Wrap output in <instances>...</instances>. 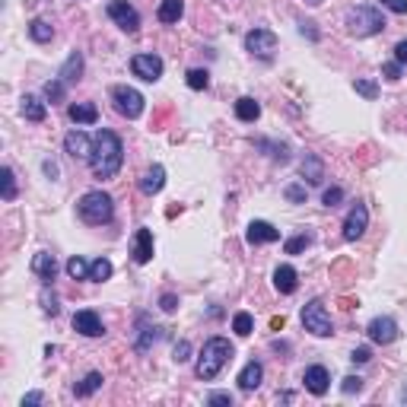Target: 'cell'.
Returning <instances> with one entry per match:
<instances>
[{"mask_svg":"<svg viewBox=\"0 0 407 407\" xmlns=\"http://www.w3.org/2000/svg\"><path fill=\"white\" fill-rule=\"evenodd\" d=\"M125 163V146H121V137L115 131H99L96 134V146H92V175L96 179H115L118 169Z\"/></svg>","mask_w":407,"mask_h":407,"instance_id":"obj_1","label":"cell"},{"mask_svg":"<svg viewBox=\"0 0 407 407\" xmlns=\"http://www.w3.org/2000/svg\"><path fill=\"white\" fill-rule=\"evenodd\" d=\"M229 359H233V344H229L226 338H210L207 344H204V350H200L198 369H194V373H198V379L214 382Z\"/></svg>","mask_w":407,"mask_h":407,"instance_id":"obj_2","label":"cell"},{"mask_svg":"<svg viewBox=\"0 0 407 407\" xmlns=\"http://www.w3.org/2000/svg\"><path fill=\"white\" fill-rule=\"evenodd\" d=\"M76 214L90 226H102V223H111V216H115V200L105 191H86L76 204Z\"/></svg>","mask_w":407,"mask_h":407,"instance_id":"obj_3","label":"cell"},{"mask_svg":"<svg viewBox=\"0 0 407 407\" xmlns=\"http://www.w3.org/2000/svg\"><path fill=\"white\" fill-rule=\"evenodd\" d=\"M347 29H350V35H357V39H369V35L382 32L385 29V16H382V10L375 7H353L350 13H347Z\"/></svg>","mask_w":407,"mask_h":407,"instance_id":"obj_4","label":"cell"},{"mask_svg":"<svg viewBox=\"0 0 407 407\" xmlns=\"http://www.w3.org/2000/svg\"><path fill=\"white\" fill-rule=\"evenodd\" d=\"M303 328L315 338H331L334 334V322H331V312L324 309L322 299H312V303L303 305Z\"/></svg>","mask_w":407,"mask_h":407,"instance_id":"obj_5","label":"cell"},{"mask_svg":"<svg viewBox=\"0 0 407 407\" xmlns=\"http://www.w3.org/2000/svg\"><path fill=\"white\" fill-rule=\"evenodd\" d=\"M111 102L125 118H140L144 115V96L134 86H111Z\"/></svg>","mask_w":407,"mask_h":407,"instance_id":"obj_6","label":"cell"},{"mask_svg":"<svg viewBox=\"0 0 407 407\" xmlns=\"http://www.w3.org/2000/svg\"><path fill=\"white\" fill-rule=\"evenodd\" d=\"M245 51H251L255 57H274L277 51V35L270 29H251L245 35Z\"/></svg>","mask_w":407,"mask_h":407,"instance_id":"obj_7","label":"cell"},{"mask_svg":"<svg viewBox=\"0 0 407 407\" xmlns=\"http://www.w3.org/2000/svg\"><path fill=\"white\" fill-rule=\"evenodd\" d=\"M109 16L121 29H125L127 35H134L140 29V13L131 7V4H127V0H111V4H109Z\"/></svg>","mask_w":407,"mask_h":407,"instance_id":"obj_8","label":"cell"},{"mask_svg":"<svg viewBox=\"0 0 407 407\" xmlns=\"http://www.w3.org/2000/svg\"><path fill=\"white\" fill-rule=\"evenodd\" d=\"M131 70H134V76L146 80V83H156L159 76H163V57L159 55H134Z\"/></svg>","mask_w":407,"mask_h":407,"instance_id":"obj_9","label":"cell"},{"mask_svg":"<svg viewBox=\"0 0 407 407\" xmlns=\"http://www.w3.org/2000/svg\"><path fill=\"white\" fill-rule=\"evenodd\" d=\"M366 334H369V340H373V344H394V340H398V322H394V318H373V322H369V328H366Z\"/></svg>","mask_w":407,"mask_h":407,"instance_id":"obj_10","label":"cell"},{"mask_svg":"<svg viewBox=\"0 0 407 407\" xmlns=\"http://www.w3.org/2000/svg\"><path fill=\"white\" fill-rule=\"evenodd\" d=\"M366 226H369V210H366V204H353L347 220H344V239L357 242L359 235L366 233Z\"/></svg>","mask_w":407,"mask_h":407,"instance_id":"obj_11","label":"cell"},{"mask_svg":"<svg viewBox=\"0 0 407 407\" xmlns=\"http://www.w3.org/2000/svg\"><path fill=\"white\" fill-rule=\"evenodd\" d=\"M74 331H80L83 338H102L105 324H102V318H99L92 309H80L74 315Z\"/></svg>","mask_w":407,"mask_h":407,"instance_id":"obj_12","label":"cell"},{"mask_svg":"<svg viewBox=\"0 0 407 407\" xmlns=\"http://www.w3.org/2000/svg\"><path fill=\"white\" fill-rule=\"evenodd\" d=\"M92 146H96V140H90L83 131H70L64 137V150L70 159H92Z\"/></svg>","mask_w":407,"mask_h":407,"instance_id":"obj_13","label":"cell"},{"mask_svg":"<svg viewBox=\"0 0 407 407\" xmlns=\"http://www.w3.org/2000/svg\"><path fill=\"white\" fill-rule=\"evenodd\" d=\"M245 239H249V245H268V242L280 239V229H274L270 223H264V220H251Z\"/></svg>","mask_w":407,"mask_h":407,"instance_id":"obj_14","label":"cell"},{"mask_svg":"<svg viewBox=\"0 0 407 407\" xmlns=\"http://www.w3.org/2000/svg\"><path fill=\"white\" fill-rule=\"evenodd\" d=\"M303 382H305V388H309L312 394H324V392H328V385H331V375H328L324 366H309L305 375H303Z\"/></svg>","mask_w":407,"mask_h":407,"instance_id":"obj_15","label":"cell"},{"mask_svg":"<svg viewBox=\"0 0 407 407\" xmlns=\"http://www.w3.org/2000/svg\"><path fill=\"white\" fill-rule=\"evenodd\" d=\"M131 255H134V261H137V264H146L153 258V233H150V229H137V233H134Z\"/></svg>","mask_w":407,"mask_h":407,"instance_id":"obj_16","label":"cell"},{"mask_svg":"<svg viewBox=\"0 0 407 407\" xmlns=\"http://www.w3.org/2000/svg\"><path fill=\"white\" fill-rule=\"evenodd\" d=\"M32 274L39 277V280H45V283L55 280V274H57V261H55V255H48V251H39V255L32 258Z\"/></svg>","mask_w":407,"mask_h":407,"instance_id":"obj_17","label":"cell"},{"mask_svg":"<svg viewBox=\"0 0 407 407\" xmlns=\"http://www.w3.org/2000/svg\"><path fill=\"white\" fill-rule=\"evenodd\" d=\"M296 283H299L296 268H290V264H280V268L274 270V287L283 293V296H290V293H296Z\"/></svg>","mask_w":407,"mask_h":407,"instance_id":"obj_18","label":"cell"},{"mask_svg":"<svg viewBox=\"0 0 407 407\" xmlns=\"http://www.w3.org/2000/svg\"><path fill=\"white\" fill-rule=\"evenodd\" d=\"M80 76H83V55H80V51H70V57L64 61V67L57 70V80H64V83L70 86V83H76Z\"/></svg>","mask_w":407,"mask_h":407,"instance_id":"obj_19","label":"cell"},{"mask_svg":"<svg viewBox=\"0 0 407 407\" xmlns=\"http://www.w3.org/2000/svg\"><path fill=\"white\" fill-rule=\"evenodd\" d=\"M261 379H264L261 363L251 359V363H245V369L239 373V388H242V392H255V388L261 385Z\"/></svg>","mask_w":407,"mask_h":407,"instance_id":"obj_20","label":"cell"},{"mask_svg":"<svg viewBox=\"0 0 407 407\" xmlns=\"http://www.w3.org/2000/svg\"><path fill=\"white\" fill-rule=\"evenodd\" d=\"M163 185H166V169L163 166H150L144 172V179H140V191L144 194H159Z\"/></svg>","mask_w":407,"mask_h":407,"instance_id":"obj_21","label":"cell"},{"mask_svg":"<svg viewBox=\"0 0 407 407\" xmlns=\"http://www.w3.org/2000/svg\"><path fill=\"white\" fill-rule=\"evenodd\" d=\"M70 121H76V125H96L99 121V109L92 102H74L67 109Z\"/></svg>","mask_w":407,"mask_h":407,"instance_id":"obj_22","label":"cell"},{"mask_svg":"<svg viewBox=\"0 0 407 407\" xmlns=\"http://www.w3.org/2000/svg\"><path fill=\"white\" fill-rule=\"evenodd\" d=\"M181 13H185V0H163V4H159V10H156L159 22H166V26L179 22Z\"/></svg>","mask_w":407,"mask_h":407,"instance_id":"obj_23","label":"cell"},{"mask_svg":"<svg viewBox=\"0 0 407 407\" xmlns=\"http://www.w3.org/2000/svg\"><path fill=\"white\" fill-rule=\"evenodd\" d=\"M22 115H26V121H32V125H42L45 121V102H39L35 96H22Z\"/></svg>","mask_w":407,"mask_h":407,"instance_id":"obj_24","label":"cell"},{"mask_svg":"<svg viewBox=\"0 0 407 407\" xmlns=\"http://www.w3.org/2000/svg\"><path fill=\"white\" fill-rule=\"evenodd\" d=\"M258 115H261V105H258L255 99H239V102H235V118H239V121L251 125V121H258Z\"/></svg>","mask_w":407,"mask_h":407,"instance_id":"obj_25","label":"cell"},{"mask_svg":"<svg viewBox=\"0 0 407 407\" xmlns=\"http://www.w3.org/2000/svg\"><path fill=\"white\" fill-rule=\"evenodd\" d=\"M303 179L309 181V185H318V181L324 179V166L318 156H305L303 159Z\"/></svg>","mask_w":407,"mask_h":407,"instance_id":"obj_26","label":"cell"},{"mask_svg":"<svg viewBox=\"0 0 407 407\" xmlns=\"http://www.w3.org/2000/svg\"><path fill=\"white\" fill-rule=\"evenodd\" d=\"M29 35H32L35 42H51L55 29H51V22H45V20H32L29 22Z\"/></svg>","mask_w":407,"mask_h":407,"instance_id":"obj_27","label":"cell"},{"mask_svg":"<svg viewBox=\"0 0 407 407\" xmlns=\"http://www.w3.org/2000/svg\"><path fill=\"white\" fill-rule=\"evenodd\" d=\"M251 328H255V318H251L249 312H235V318H233V331L239 334V338H249Z\"/></svg>","mask_w":407,"mask_h":407,"instance_id":"obj_28","label":"cell"},{"mask_svg":"<svg viewBox=\"0 0 407 407\" xmlns=\"http://www.w3.org/2000/svg\"><path fill=\"white\" fill-rule=\"evenodd\" d=\"M156 338H159V328H156V324H153V328H150V324H146V318H140V338H137V350L144 353L146 347H150Z\"/></svg>","mask_w":407,"mask_h":407,"instance_id":"obj_29","label":"cell"},{"mask_svg":"<svg viewBox=\"0 0 407 407\" xmlns=\"http://www.w3.org/2000/svg\"><path fill=\"white\" fill-rule=\"evenodd\" d=\"M99 388H102V373H90L80 385H76V398H86V394L99 392Z\"/></svg>","mask_w":407,"mask_h":407,"instance_id":"obj_30","label":"cell"},{"mask_svg":"<svg viewBox=\"0 0 407 407\" xmlns=\"http://www.w3.org/2000/svg\"><path fill=\"white\" fill-rule=\"evenodd\" d=\"M67 274L74 277V280H90V264H86L80 255H74L67 261Z\"/></svg>","mask_w":407,"mask_h":407,"instance_id":"obj_31","label":"cell"},{"mask_svg":"<svg viewBox=\"0 0 407 407\" xmlns=\"http://www.w3.org/2000/svg\"><path fill=\"white\" fill-rule=\"evenodd\" d=\"M109 277H111V261L109 258H96V261L90 264V280L102 283V280H109Z\"/></svg>","mask_w":407,"mask_h":407,"instance_id":"obj_32","label":"cell"},{"mask_svg":"<svg viewBox=\"0 0 407 407\" xmlns=\"http://www.w3.org/2000/svg\"><path fill=\"white\" fill-rule=\"evenodd\" d=\"M309 245H312V235L299 233V235H293V239H287V255H299V251H305Z\"/></svg>","mask_w":407,"mask_h":407,"instance_id":"obj_33","label":"cell"},{"mask_svg":"<svg viewBox=\"0 0 407 407\" xmlns=\"http://www.w3.org/2000/svg\"><path fill=\"white\" fill-rule=\"evenodd\" d=\"M188 86H191V90H207V83H210V74L207 70H200V67H194V70H188Z\"/></svg>","mask_w":407,"mask_h":407,"instance_id":"obj_34","label":"cell"},{"mask_svg":"<svg viewBox=\"0 0 407 407\" xmlns=\"http://www.w3.org/2000/svg\"><path fill=\"white\" fill-rule=\"evenodd\" d=\"M0 185H4V200L16 198V175H13V169H10V166L0 172Z\"/></svg>","mask_w":407,"mask_h":407,"instance_id":"obj_35","label":"cell"},{"mask_svg":"<svg viewBox=\"0 0 407 407\" xmlns=\"http://www.w3.org/2000/svg\"><path fill=\"white\" fill-rule=\"evenodd\" d=\"M64 90H67V83H64V80H51V83H45V99H48V102H61Z\"/></svg>","mask_w":407,"mask_h":407,"instance_id":"obj_36","label":"cell"},{"mask_svg":"<svg viewBox=\"0 0 407 407\" xmlns=\"http://www.w3.org/2000/svg\"><path fill=\"white\" fill-rule=\"evenodd\" d=\"M340 200H344V191H340V188H328V191L322 194V204H324V207H338Z\"/></svg>","mask_w":407,"mask_h":407,"instance_id":"obj_37","label":"cell"},{"mask_svg":"<svg viewBox=\"0 0 407 407\" xmlns=\"http://www.w3.org/2000/svg\"><path fill=\"white\" fill-rule=\"evenodd\" d=\"M353 86H357V92H359V96H366V99H375V96H379V86L369 83V80H357Z\"/></svg>","mask_w":407,"mask_h":407,"instance_id":"obj_38","label":"cell"},{"mask_svg":"<svg viewBox=\"0 0 407 407\" xmlns=\"http://www.w3.org/2000/svg\"><path fill=\"white\" fill-rule=\"evenodd\" d=\"M42 309L48 312V315H57V309H61V305H57V296H55V293H48V290L42 293Z\"/></svg>","mask_w":407,"mask_h":407,"instance_id":"obj_39","label":"cell"},{"mask_svg":"<svg viewBox=\"0 0 407 407\" xmlns=\"http://www.w3.org/2000/svg\"><path fill=\"white\" fill-rule=\"evenodd\" d=\"M283 194H287V200H293V204H303V200H305V188L303 185H290Z\"/></svg>","mask_w":407,"mask_h":407,"instance_id":"obj_40","label":"cell"},{"mask_svg":"<svg viewBox=\"0 0 407 407\" xmlns=\"http://www.w3.org/2000/svg\"><path fill=\"white\" fill-rule=\"evenodd\" d=\"M344 394H353V392H363V379H359V375H347L344 379Z\"/></svg>","mask_w":407,"mask_h":407,"instance_id":"obj_41","label":"cell"},{"mask_svg":"<svg viewBox=\"0 0 407 407\" xmlns=\"http://www.w3.org/2000/svg\"><path fill=\"white\" fill-rule=\"evenodd\" d=\"M382 7L392 10V13H401V16H404V13H407V0H382Z\"/></svg>","mask_w":407,"mask_h":407,"instance_id":"obj_42","label":"cell"},{"mask_svg":"<svg viewBox=\"0 0 407 407\" xmlns=\"http://www.w3.org/2000/svg\"><path fill=\"white\" fill-rule=\"evenodd\" d=\"M188 353H191V347H188V340H181V344H175V350H172L175 363H185V359H191V357H188Z\"/></svg>","mask_w":407,"mask_h":407,"instance_id":"obj_43","label":"cell"},{"mask_svg":"<svg viewBox=\"0 0 407 407\" xmlns=\"http://www.w3.org/2000/svg\"><path fill=\"white\" fill-rule=\"evenodd\" d=\"M350 359L353 363H369V359H373V350H369V347H357V350L350 353Z\"/></svg>","mask_w":407,"mask_h":407,"instance_id":"obj_44","label":"cell"},{"mask_svg":"<svg viewBox=\"0 0 407 407\" xmlns=\"http://www.w3.org/2000/svg\"><path fill=\"white\" fill-rule=\"evenodd\" d=\"M207 404H226V407H233V394H226V392H214L207 398Z\"/></svg>","mask_w":407,"mask_h":407,"instance_id":"obj_45","label":"cell"},{"mask_svg":"<svg viewBox=\"0 0 407 407\" xmlns=\"http://www.w3.org/2000/svg\"><path fill=\"white\" fill-rule=\"evenodd\" d=\"M382 74H385L388 80H401V64H398V61L385 64V67H382Z\"/></svg>","mask_w":407,"mask_h":407,"instance_id":"obj_46","label":"cell"},{"mask_svg":"<svg viewBox=\"0 0 407 407\" xmlns=\"http://www.w3.org/2000/svg\"><path fill=\"white\" fill-rule=\"evenodd\" d=\"M394 61H398V64H407V42H398V45H394Z\"/></svg>","mask_w":407,"mask_h":407,"instance_id":"obj_47","label":"cell"},{"mask_svg":"<svg viewBox=\"0 0 407 407\" xmlns=\"http://www.w3.org/2000/svg\"><path fill=\"white\" fill-rule=\"evenodd\" d=\"M159 303H163V309H166V312H175V305H179V299H175L172 293H166V296L159 299Z\"/></svg>","mask_w":407,"mask_h":407,"instance_id":"obj_48","label":"cell"},{"mask_svg":"<svg viewBox=\"0 0 407 407\" xmlns=\"http://www.w3.org/2000/svg\"><path fill=\"white\" fill-rule=\"evenodd\" d=\"M26 404H42V392H29L26 398H22V407Z\"/></svg>","mask_w":407,"mask_h":407,"instance_id":"obj_49","label":"cell"},{"mask_svg":"<svg viewBox=\"0 0 407 407\" xmlns=\"http://www.w3.org/2000/svg\"><path fill=\"white\" fill-rule=\"evenodd\" d=\"M299 29H303V35H309V39H318V32L312 29V22H299Z\"/></svg>","mask_w":407,"mask_h":407,"instance_id":"obj_50","label":"cell"},{"mask_svg":"<svg viewBox=\"0 0 407 407\" xmlns=\"http://www.w3.org/2000/svg\"><path fill=\"white\" fill-rule=\"evenodd\" d=\"M309 4H322V0H309Z\"/></svg>","mask_w":407,"mask_h":407,"instance_id":"obj_51","label":"cell"}]
</instances>
